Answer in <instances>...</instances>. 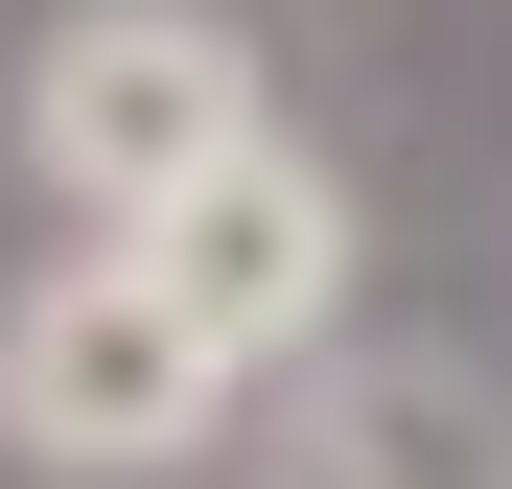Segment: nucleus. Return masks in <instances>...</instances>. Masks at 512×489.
Returning <instances> with one entry per match:
<instances>
[{"label":"nucleus","mask_w":512,"mask_h":489,"mask_svg":"<svg viewBox=\"0 0 512 489\" xmlns=\"http://www.w3.org/2000/svg\"><path fill=\"white\" fill-rule=\"evenodd\" d=\"M256 489H512V396L466 350H303L280 420H256Z\"/></svg>","instance_id":"nucleus-4"},{"label":"nucleus","mask_w":512,"mask_h":489,"mask_svg":"<svg viewBox=\"0 0 512 489\" xmlns=\"http://www.w3.org/2000/svg\"><path fill=\"white\" fill-rule=\"evenodd\" d=\"M0 443L47 489H163V466L233 443V373H210V326L163 303L117 233H70V257H24V303H0Z\"/></svg>","instance_id":"nucleus-1"},{"label":"nucleus","mask_w":512,"mask_h":489,"mask_svg":"<svg viewBox=\"0 0 512 489\" xmlns=\"http://www.w3.org/2000/svg\"><path fill=\"white\" fill-rule=\"evenodd\" d=\"M117 257H140L163 303H187V326H210V373L256 396V373L350 350V280H373V233H350V187H326V163H303L280 117H256V140H233V163H210V187L163 210V233H117Z\"/></svg>","instance_id":"nucleus-3"},{"label":"nucleus","mask_w":512,"mask_h":489,"mask_svg":"<svg viewBox=\"0 0 512 489\" xmlns=\"http://www.w3.org/2000/svg\"><path fill=\"white\" fill-rule=\"evenodd\" d=\"M233 140H256V47L210 0H70V24H24V187L70 233H163Z\"/></svg>","instance_id":"nucleus-2"}]
</instances>
